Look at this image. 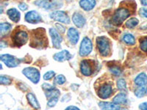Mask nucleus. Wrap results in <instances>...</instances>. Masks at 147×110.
<instances>
[{"mask_svg":"<svg viewBox=\"0 0 147 110\" xmlns=\"http://www.w3.org/2000/svg\"><path fill=\"white\" fill-rule=\"evenodd\" d=\"M48 45V40L46 36L44 29L38 28L32 32L30 46L33 48H43Z\"/></svg>","mask_w":147,"mask_h":110,"instance_id":"f257e3e1","label":"nucleus"},{"mask_svg":"<svg viewBox=\"0 0 147 110\" xmlns=\"http://www.w3.org/2000/svg\"><path fill=\"white\" fill-rule=\"evenodd\" d=\"M132 13L134 12L131 11L127 7V6H121L119 8L115 10L113 15L111 22L115 26L121 25L123 22L132 15Z\"/></svg>","mask_w":147,"mask_h":110,"instance_id":"f03ea898","label":"nucleus"},{"mask_svg":"<svg viewBox=\"0 0 147 110\" xmlns=\"http://www.w3.org/2000/svg\"><path fill=\"white\" fill-rule=\"evenodd\" d=\"M97 48L102 56L107 57L110 54V42L106 37H98L96 38Z\"/></svg>","mask_w":147,"mask_h":110,"instance_id":"7ed1b4c3","label":"nucleus"},{"mask_svg":"<svg viewBox=\"0 0 147 110\" xmlns=\"http://www.w3.org/2000/svg\"><path fill=\"white\" fill-rule=\"evenodd\" d=\"M22 73L27 78H29L32 82L34 84L38 83L39 80H40V72L35 68L33 67H28V68H25L22 70Z\"/></svg>","mask_w":147,"mask_h":110,"instance_id":"20e7f679","label":"nucleus"},{"mask_svg":"<svg viewBox=\"0 0 147 110\" xmlns=\"http://www.w3.org/2000/svg\"><path fill=\"white\" fill-rule=\"evenodd\" d=\"M29 37L27 32L20 30L18 32H16L14 35H13V41L14 45L18 47H20L28 41Z\"/></svg>","mask_w":147,"mask_h":110,"instance_id":"39448f33","label":"nucleus"},{"mask_svg":"<svg viewBox=\"0 0 147 110\" xmlns=\"http://www.w3.org/2000/svg\"><path fill=\"white\" fill-rule=\"evenodd\" d=\"M0 59L8 68H16L22 62L21 59H18L13 55H10L8 54H2Z\"/></svg>","mask_w":147,"mask_h":110,"instance_id":"423d86ee","label":"nucleus"},{"mask_svg":"<svg viewBox=\"0 0 147 110\" xmlns=\"http://www.w3.org/2000/svg\"><path fill=\"white\" fill-rule=\"evenodd\" d=\"M92 48H93V45H92L91 40L87 37H85L82 39L80 47V56H82V57L88 56L92 52Z\"/></svg>","mask_w":147,"mask_h":110,"instance_id":"0eeeda50","label":"nucleus"},{"mask_svg":"<svg viewBox=\"0 0 147 110\" xmlns=\"http://www.w3.org/2000/svg\"><path fill=\"white\" fill-rule=\"evenodd\" d=\"M49 16L54 21H57L61 22L63 23L68 24L70 23V18H69V15H67L66 13H65L64 11L57 10V11L52 12L49 15Z\"/></svg>","mask_w":147,"mask_h":110,"instance_id":"6e6552de","label":"nucleus"},{"mask_svg":"<svg viewBox=\"0 0 147 110\" xmlns=\"http://www.w3.org/2000/svg\"><path fill=\"white\" fill-rule=\"evenodd\" d=\"M49 35H50L51 38H52L53 46L55 48H57V49L61 48L60 44L63 41V38L58 33L57 30H56L54 28H50L49 29Z\"/></svg>","mask_w":147,"mask_h":110,"instance_id":"1a4fd4ad","label":"nucleus"},{"mask_svg":"<svg viewBox=\"0 0 147 110\" xmlns=\"http://www.w3.org/2000/svg\"><path fill=\"white\" fill-rule=\"evenodd\" d=\"M80 70L82 73L85 76H90L94 72L93 65L89 60H82L80 63Z\"/></svg>","mask_w":147,"mask_h":110,"instance_id":"9d476101","label":"nucleus"},{"mask_svg":"<svg viewBox=\"0 0 147 110\" xmlns=\"http://www.w3.org/2000/svg\"><path fill=\"white\" fill-rule=\"evenodd\" d=\"M26 21L30 23H38L42 21V18L37 11L32 10L25 15Z\"/></svg>","mask_w":147,"mask_h":110,"instance_id":"9b49d317","label":"nucleus"},{"mask_svg":"<svg viewBox=\"0 0 147 110\" xmlns=\"http://www.w3.org/2000/svg\"><path fill=\"white\" fill-rule=\"evenodd\" d=\"M113 93V87L110 85H104L101 86L98 91V95L102 99H106L110 96Z\"/></svg>","mask_w":147,"mask_h":110,"instance_id":"f8f14e48","label":"nucleus"},{"mask_svg":"<svg viewBox=\"0 0 147 110\" xmlns=\"http://www.w3.org/2000/svg\"><path fill=\"white\" fill-rule=\"evenodd\" d=\"M72 57L71 54L69 53V51L63 50L58 53L55 54L54 55V60L57 61V62H64L66 60H69Z\"/></svg>","mask_w":147,"mask_h":110,"instance_id":"ddd939ff","label":"nucleus"},{"mask_svg":"<svg viewBox=\"0 0 147 110\" xmlns=\"http://www.w3.org/2000/svg\"><path fill=\"white\" fill-rule=\"evenodd\" d=\"M35 4L39 7H44L46 10H51V9H57L61 7L62 5H59L57 2H48L47 1H37Z\"/></svg>","mask_w":147,"mask_h":110,"instance_id":"4468645a","label":"nucleus"},{"mask_svg":"<svg viewBox=\"0 0 147 110\" xmlns=\"http://www.w3.org/2000/svg\"><path fill=\"white\" fill-rule=\"evenodd\" d=\"M67 35H68V38H69V41L73 45H75V44H77L79 39H80V34H79L78 31L76 30L75 28H70L68 31V33H67Z\"/></svg>","mask_w":147,"mask_h":110,"instance_id":"2eb2a0df","label":"nucleus"},{"mask_svg":"<svg viewBox=\"0 0 147 110\" xmlns=\"http://www.w3.org/2000/svg\"><path fill=\"white\" fill-rule=\"evenodd\" d=\"M72 21H73L74 23L79 28H82L86 23L85 17L81 15L80 13H75L74 14L73 16H72Z\"/></svg>","mask_w":147,"mask_h":110,"instance_id":"dca6fc26","label":"nucleus"},{"mask_svg":"<svg viewBox=\"0 0 147 110\" xmlns=\"http://www.w3.org/2000/svg\"><path fill=\"white\" fill-rule=\"evenodd\" d=\"M99 106L102 110H120V106L111 102H99Z\"/></svg>","mask_w":147,"mask_h":110,"instance_id":"f3484780","label":"nucleus"},{"mask_svg":"<svg viewBox=\"0 0 147 110\" xmlns=\"http://www.w3.org/2000/svg\"><path fill=\"white\" fill-rule=\"evenodd\" d=\"M80 5L85 11H90L96 6V0H80Z\"/></svg>","mask_w":147,"mask_h":110,"instance_id":"a211bd4d","label":"nucleus"},{"mask_svg":"<svg viewBox=\"0 0 147 110\" xmlns=\"http://www.w3.org/2000/svg\"><path fill=\"white\" fill-rule=\"evenodd\" d=\"M7 14L10 20H12L15 23L19 21L21 18L20 12L16 8H10L7 11Z\"/></svg>","mask_w":147,"mask_h":110,"instance_id":"6ab92c4d","label":"nucleus"},{"mask_svg":"<svg viewBox=\"0 0 147 110\" xmlns=\"http://www.w3.org/2000/svg\"><path fill=\"white\" fill-rule=\"evenodd\" d=\"M135 83L136 85L141 87L147 85V75L145 73H141L137 76L135 78Z\"/></svg>","mask_w":147,"mask_h":110,"instance_id":"aec40b11","label":"nucleus"},{"mask_svg":"<svg viewBox=\"0 0 147 110\" xmlns=\"http://www.w3.org/2000/svg\"><path fill=\"white\" fill-rule=\"evenodd\" d=\"M113 102L116 103V104H119H119H126L127 103V95L124 93H119L118 95H116L114 97Z\"/></svg>","mask_w":147,"mask_h":110,"instance_id":"412c9836","label":"nucleus"},{"mask_svg":"<svg viewBox=\"0 0 147 110\" xmlns=\"http://www.w3.org/2000/svg\"><path fill=\"white\" fill-rule=\"evenodd\" d=\"M27 99L28 100L29 103L33 108L35 109H40V104H39L38 101L37 100L36 97L35 95L32 93H28L27 95Z\"/></svg>","mask_w":147,"mask_h":110,"instance_id":"4be33fe9","label":"nucleus"},{"mask_svg":"<svg viewBox=\"0 0 147 110\" xmlns=\"http://www.w3.org/2000/svg\"><path fill=\"white\" fill-rule=\"evenodd\" d=\"M12 29V26L10 23H7V22H4V23H0V34L1 36L6 35L10 32V31Z\"/></svg>","mask_w":147,"mask_h":110,"instance_id":"5701e85b","label":"nucleus"},{"mask_svg":"<svg viewBox=\"0 0 147 110\" xmlns=\"http://www.w3.org/2000/svg\"><path fill=\"white\" fill-rule=\"evenodd\" d=\"M123 40L125 44H127V45L133 46L136 44V39L134 38V36L132 35L129 33L125 34L123 37Z\"/></svg>","mask_w":147,"mask_h":110,"instance_id":"b1692460","label":"nucleus"},{"mask_svg":"<svg viewBox=\"0 0 147 110\" xmlns=\"http://www.w3.org/2000/svg\"><path fill=\"white\" fill-rule=\"evenodd\" d=\"M60 92L56 88H54L50 90H47V91L45 92L46 96L48 99H52V98H55V97H58L60 95Z\"/></svg>","mask_w":147,"mask_h":110,"instance_id":"393cba45","label":"nucleus"},{"mask_svg":"<svg viewBox=\"0 0 147 110\" xmlns=\"http://www.w3.org/2000/svg\"><path fill=\"white\" fill-rule=\"evenodd\" d=\"M147 93V86H141L139 87L137 90L135 91V94L138 98H141L144 97Z\"/></svg>","mask_w":147,"mask_h":110,"instance_id":"a878e982","label":"nucleus"},{"mask_svg":"<svg viewBox=\"0 0 147 110\" xmlns=\"http://www.w3.org/2000/svg\"><path fill=\"white\" fill-rule=\"evenodd\" d=\"M139 21L138 20L137 18H132L130 19H129L127 22H126V27L127 28L129 29H132L134 27H136V26L138 24Z\"/></svg>","mask_w":147,"mask_h":110,"instance_id":"bb28decb","label":"nucleus"},{"mask_svg":"<svg viewBox=\"0 0 147 110\" xmlns=\"http://www.w3.org/2000/svg\"><path fill=\"white\" fill-rule=\"evenodd\" d=\"M110 71L115 76H120L121 74V69L120 67L117 65H113V66L109 67Z\"/></svg>","mask_w":147,"mask_h":110,"instance_id":"cd10ccee","label":"nucleus"},{"mask_svg":"<svg viewBox=\"0 0 147 110\" xmlns=\"http://www.w3.org/2000/svg\"><path fill=\"white\" fill-rule=\"evenodd\" d=\"M140 47L143 52L147 53V37L140 39Z\"/></svg>","mask_w":147,"mask_h":110,"instance_id":"c85d7f7f","label":"nucleus"},{"mask_svg":"<svg viewBox=\"0 0 147 110\" xmlns=\"http://www.w3.org/2000/svg\"><path fill=\"white\" fill-rule=\"evenodd\" d=\"M117 87L121 90H127V83L124 78H120L117 82Z\"/></svg>","mask_w":147,"mask_h":110,"instance_id":"c756f323","label":"nucleus"},{"mask_svg":"<svg viewBox=\"0 0 147 110\" xmlns=\"http://www.w3.org/2000/svg\"><path fill=\"white\" fill-rule=\"evenodd\" d=\"M12 82L11 79L6 76H0V83L2 85H9Z\"/></svg>","mask_w":147,"mask_h":110,"instance_id":"7c9ffc66","label":"nucleus"},{"mask_svg":"<svg viewBox=\"0 0 147 110\" xmlns=\"http://www.w3.org/2000/svg\"><path fill=\"white\" fill-rule=\"evenodd\" d=\"M54 82H55V85H63L65 82V77L63 75H61V74L58 75L55 78Z\"/></svg>","mask_w":147,"mask_h":110,"instance_id":"2f4dec72","label":"nucleus"},{"mask_svg":"<svg viewBox=\"0 0 147 110\" xmlns=\"http://www.w3.org/2000/svg\"><path fill=\"white\" fill-rule=\"evenodd\" d=\"M55 76V72L53 70H50V71H48L45 73L44 75V80H50L51 78H53Z\"/></svg>","mask_w":147,"mask_h":110,"instance_id":"473e14b6","label":"nucleus"},{"mask_svg":"<svg viewBox=\"0 0 147 110\" xmlns=\"http://www.w3.org/2000/svg\"><path fill=\"white\" fill-rule=\"evenodd\" d=\"M58 101V97H55V98H52L49 99L48 103H47V106L49 107H53L56 105V103Z\"/></svg>","mask_w":147,"mask_h":110,"instance_id":"72a5a7b5","label":"nucleus"},{"mask_svg":"<svg viewBox=\"0 0 147 110\" xmlns=\"http://www.w3.org/2000/svg\"><path fill=\"white\" fill-rule=\"evenodd\" d=\"M42 88L44 89V90H45V91H47V90H52V89L55 88V87H54L53 85H50V84L44 83V84H43V85H42Z\"/></svg>","mask_w":147,"mask_h":110,"instance_id":"f704fd0d","label":"nucleus"},{"mask_svg":"<svg viewBox=\"0 0 147 110\" xmlns=\"http://www.w3.org/2000/svg\"><path fill=\"white\" fill-rule=\"evenodd\" d=\"M55 26H56V27H57V30H59V32H65V29L63 26L60 25V24H59V23H56V24H55Z\"/></svg>","mask_w":147,"mask_h":110,"instance_id":"c9c22d12","label":"nucleus"},{"mask_svg":"<svg viewBox=\"0 0 147 110\" xmlns=\"http://www.w3.org/2000/svg\"><path fill=\"white\" fill-rule=\"evenodd\" d=\"M140 14L142 16L147 18V8H141L140 10Z\"/></svg>","mask_w":147,"mask_h":110,"instance_id":"e433bc0d","label":"nucleus"},{"mask_svg":"<svg viewBox=\"0 0 147 110\" xmlns=\"http://www.w3.org/2000/svg\"><path fill=\"white\" fill-rule=\"evenodd\" d=\"M18 7L21 9L22 10H23V11H24V10H27V8H28V6L27 5V4L25 3H21L20 5H18Z\"/></svg>","mask_w":147,"mask_h":110,"instance_id":"4c0bfd02","label":"nucleus"},{"mask_svg":"<svg viewBox=\"0 0 147 110\" xmlns=\"http://www.w3.org/2000/svg\"><path fill=\"white\" fill-rule=\"evenodd\" d=\"M139 108L141 110H147V102H144V103H142L141 104H140Z\"/></svg>","mask_w":147,"mask_h":110,"instance_id":"58836bf2","label":"nucleus"},{"mask_svg":"<svg viewBox=\"0 0 147 110\" xmlns=\"http://www.w3.org/2000/svg\"><path fill=\"white\" fill-rule=\"evenodd\" d=\"M65 110H80L78 107H74V106H69V107H67Z\"/></svg>","mask_w":147,"mask_h":110,"instance_id":"ea45409f","label":"nucleus"},{"mask_svg":"<svg viewBox=\"0 0 147 110\" xmlns=\"http://www.w3.org/2000/svg\"><path fill=\"white\" fill-rule=\"evenodd\" d=\"M6 44V43H5V42L3 41H1V44H0V47H1V48H5V47L7 46V44Z\"/></svg>","mask_w":147,"mask_h":110,"instance_id":"a19ab883","label":"nucleus"},{"mask_svg":"<svg viewBox=\"0 0 147 110\" xmlns=\"http://www.w3.org/2000/svg\"><path fill=\"white\" fill-rule=\"evenodd\" d=\"M140 2L144 6H147V0H140Z\"/></svg>","mask_w":147,"mask_h":110,"instance_id":"79ce46f5","label":"nucleus"},{"mask_svg":"<svg viewBox=\"0 0 147 110\" xmlns=\"http://www.w3.org/2000/svg\"><path fill=\"white\" fill-rule=\"evenodd\" d=\"M66 1H68V2H70V1H72V0H66Z\"/></svg>","mask_w":147,"mask_h":110,"instance_id":"37998d69","label":"nucleus"},{"mask_svg":"<svg viewBox=\"0 0 147 110\" xmlns=\"http://www.w3.org/2000/svg\"><path fill=\"white\" fill-rule=\"evenodd\" d=\"M45 1H51V0H45Z\"/></svg>","mask_w":147,"mask_h":110,"instance_id":"c03bdc74","label":"nucleus"}]
</instances>
